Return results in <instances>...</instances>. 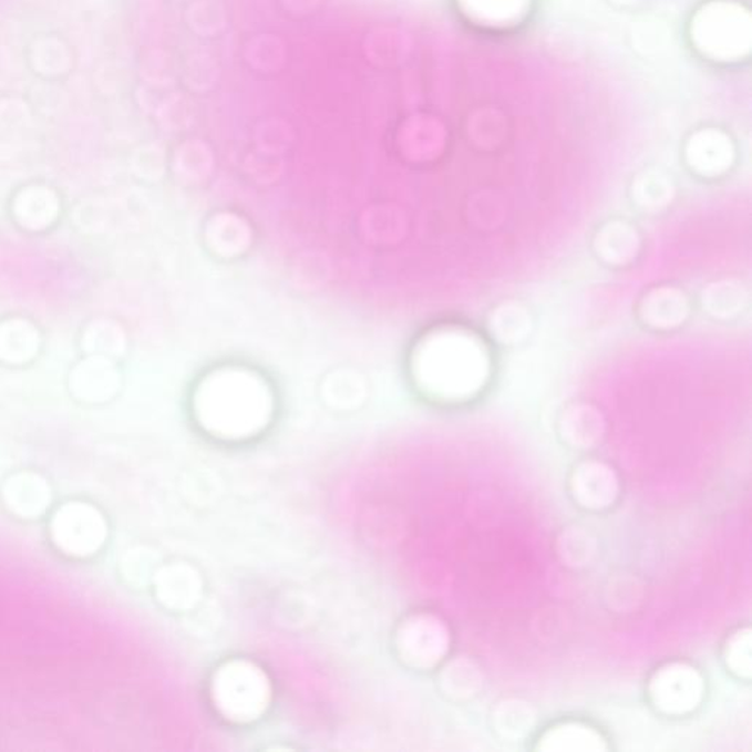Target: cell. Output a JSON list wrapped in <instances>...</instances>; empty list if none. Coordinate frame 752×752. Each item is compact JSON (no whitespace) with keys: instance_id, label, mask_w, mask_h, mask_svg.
Segmentation results:
<instances>
[{"instance_id":"1","label":"cell","mask_w":752,"mask_h":752,"mask_svg":"<svg viewBox=\"0 0 752 752\" xmlns=\"http://www.w3.org/2000/svg\"><path fill=\"white\" fill-rule=\"evenodd\" d=\"M52 538L56 547L74 557L96 554L106 542L107 526L101 512L85 503H69L52 521Z\"/></svg>"},{"instance_id":"2","label":"cell","mask_w":752,"mask_h":752,"mask_svg":"<svg viewBox=\"0 0 752 752\" xmlns=\"http://www.w3.org/2000/svg\"><path fill=\"white\" fill-rule=\"evenodd\" d=\"M2 495L9 511L24 519L42 515L52 499L47 480L33 472L11 476L3 485Z\"/></svg>"},{"instance_id":"3","label":"cell","mask_w":752,"mask_h":752,"mask_svg":"<svg viewBox=\"0 0 752 752\" xmlns=\"http://www.w3.org/2000/svg\"><path fill=\"white\" fill-rule=\"evenodd\" d=\"M112 371L106 358L101 356H92L72 372L70 378V387L76 398L84 400V402L97 403L107 398L111 393Z\"/></svg>"},{"instance_id":"4","label":"cell","mask_w":752,"mask_h":752,"mask_svg":"<svg viewBox=\"0 0 752 752\" xmlns=\"http://www.w3.org/2000/svg\"><path fill=\"white\" fill-rule=\"evenodd\" d=\"M38 349L39 332L30 322L11 319L0 326V359L4 362H27Z\"/></svg>"},{"instance_id":"5","label":"cell","mask_w":752,"mask_h":752,"mask_svg":"<svg viewBox=\"0 0 752 752\" xmlns=\"http://www.w3.org/2000/svg\"><path fill=\"white\" fill-rule=\"evenodd\" d=\"M58 199L49 188L33 187L20 193L13 210L22 225L39 229L51 224L58 214Z\"/></svg>"},{"instance_id":"6","label":"cell","mask_w":752,"mask_h":752,"mask_svg":"<svg viewBox=\"0 0 752 752\" xmlns=\"http://www.w3.org/2000/svg\"><path fill=\"white\" fill-rule=\"evenodd\" d=\"M546 750H600L601 738L594 733L591 729L579 727V724H566L556 728L544 738Z\"/></svg>"}]
</instances>
